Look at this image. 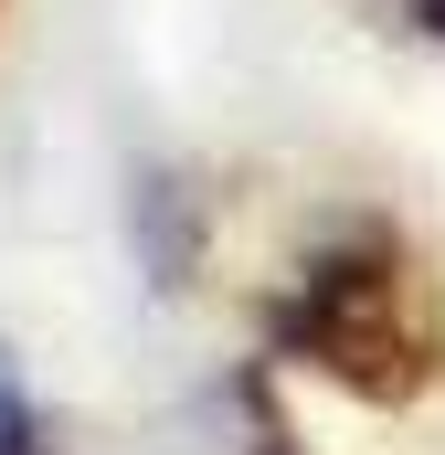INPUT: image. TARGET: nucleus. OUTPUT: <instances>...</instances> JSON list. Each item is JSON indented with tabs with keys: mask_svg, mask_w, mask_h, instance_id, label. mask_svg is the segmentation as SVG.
Listing matches in <instances>:
<instances>
[{
	"mask_svg": "<svg viewBox=\"0 0 445 455\" xmlns=\"http://www.w3.org/2000/svg\"><path fill=\"white\" fill-rule=\"evenodd\" d=\"M265 349L319 371V381H339L371 413H403V403H425L445 381L435 286H425L414 243L392 223H339L329 243H308L297 275L265 307Z\"/></svg>",
	"mask_w": 445,
	"mask_h": 455,
	"instance_id": "f257e3e1",
	"label": "nucleus"
},
{
	"mask_svg": "<svg viewBox=\"0 0 445 455\" xmlns=\"http://www.w3.org/2000/svg\"><path fill=\"white\" fill-rule=\"evenodd\" d=\"M0 455H53V413L32 403V381H21L11 339H0Z\"/></svg>",
	"mask_w": 445,
	"mask_h": 455,
	"instance_id": "f03ea898",
	"label": "nucleus"
},
{
	"mask_svg": "<svg viewBox=\"0 0 445 455\" xmlns=\"http://www.w3.org/2000/svg\"><path fill=\"white\" fill-rule=\"evenodd\" d=\"M392 43H425V53H445V0H360Z\"/></svg>",
	"mask_w": 445,
	"mask_h": 455,
	"instance_id": "7ed1b4c3",
	"label": "nucleus"
}]
</instances>
